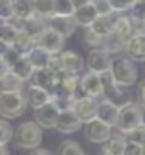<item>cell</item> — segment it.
I'll return each instance as SVG.
<instances>
[{"instance_id": "cell-1", "label": "cell", "mask_w": 145, "mask_h": 155, "mask_svg": "<svg viewBox=\"0 0 145 155\" xmlns=\"http://www.w3.org/2000/svg\"><path fill=\"white\" fill-rule=\"evenodd\" d=\"M135 34V29H133V22L130 15H116V21H114V28L113 32L109 34L108 38H104V45L103 48L108 50L111 55L113 53H120V51H125V46L130 41V38Z\"/></svg>"}, {"instance_id": "cell-2", "label": "cell", "mask_w": 145, "mask_h": 155, "mask_svg": "<svg viewBox=\"0 0 145 155\" xmlns=\"http://www.w3.org/2000/svg\"><path fill=\"white\" fill-rule=\"evenodd\" d=\"M43 141V128L36 121H26L15 128L14 143L24 150H36Z\"/></svg>"}, {"instance_id": "cell-3", "label": "cell", "mask_w": 145, "mask_h": 155, "mask_svg": "<svg viewBox=\"0 0 145 155\" xmlns=\"http://www.w3.org/2000/svg\"><path fill=\"white\" fill-rule=\"evenodd\" d=\"M111 75L116 80V84L121 87H130L137 82L138 78V70H137L133 60L128 56H114L113 58V67H111Z\"/></svg>"}, {"instance_id": "cell-4", "label": "cell", "mask_w": 145, "mask_h": 155, "mask_svg": "<svg viewBox=\"0 0 145 155\" xmlns=\"http://www.w3.org/2000/svg\"><path fill=\"white\" fill-rule=\"evenodd\" d=\"M27 101L22 92H2L0 94V114L5 119L19 118L26 113Z\"/></svg>"}, {"instance_id": "cell-5", "label": "cell", "mask_w": 145, "mask_h": 155, "mask_svg": "<svg viewBox=\"0 0 145 155\" xmlns=\"http://www.w3.org/2000/svg\"><path fill=\"white\" fill-rule=\"evenodd\" d=\"M142 109L143 106L137 104V102H132V104L125 106L120 109V116H118V123H116V128L118 131L123 133V135H130L133 130L142 124Z\"/></svg>"}, {"instance_id": "cell-6", "label": "cell", "mask_w": 145, "mask_h": 155, "mask_svg": "<svg viewBox=\"0 0 145 155\" xmlns=\"http://www.w3.org/2000/svg\"><path fill=\"white\" fill-rule=\"evenodd\" d=\"M101 78H103V87H104V99H108L109 102H113L114 106H118L120 109L128 104H132V96L121 85L116 84V80L113 78L111 72L101 75Z\"/></svg>"}, {"instance_id": "cell-7", "label": "cell", "mask_w": 145, "mask_h": 155, "mask_svg": "<svg viewBox=\"0 0 145 155\" xmlns=\"http://www.w3.org/2000/svg\"><path fill=\"white\" fill-rule=\"evenodd\" d=\"M104 97V87H103V78L97 73L87 72L80 75L79 80V87H77V99L79 97Z\"/></svg>"}, {"instance_id": "cell-8", "label": "cell", "mask_w": 145, "mask_h": 155, "mask_svg": "<svg viewBox=\"0 0 145 155\" xmlns=\"http://www.w3.org/2000/svg\"><path fill=\"white\" fill-rule=\"evenodd\" d=\"M86 63H87L89 72L97 73V75H104V73L111 72L113 58H111V53L108 50H104L103 46L101 48H91Z\"/></svg>"}, {"instance_id": "cell-9", "label": "cell", "mask_w": 145, "mask_h": 155, "mask_svg": "<svg viewBox=\"0 0 145 155\" xmlns=\"http://www.w3.org/2000/svg\"><path fill=\"white\" fill-rule=\"evenodd\" d=\"M113 137V130L101 119H92L86 124V138L92 143H108L109 138Z\"/></svg>"}, {"instance_id": "cell-10", "label": "cell", "mask_w": 145, "mask_h": 155, "mask_svg": "<svg viewBox=\"0 0 145 155\" xmlns=\"http://www.w3.org/2000/svg\"><path fill=\"white\" fill-rule=\"evenodd\" d=\"M97 109H99L97 99L87 97V96L79 97V99L75 101V104H73V111H75V114L79 116V119H80L84 124H87L89 121L97 118Z\"/></svg>"}, {"instance_id": "cell-11", "label": "cell", "mask_w": 145, "mask_h": 155, "mask_svg": "<svg viewBox=\"0 0 145 155\" xmlns=\"http://www.w3.org/2000/svg\"><path fill=\"white\" fill-rule=\"evenodd\" d=\"M60 113H62V111L58 109V106L51 101V102H48L46 106H43V107L34 111V121H36L41 128L51 130V128H56Z\"/></svg>"}, {"instance_id": "cell-12", "label": "cell", "mask_w": 145, "mask_h": 155, "mask_svg": "<svg viewBox=\"0 0 145 155\" xmlns=\"http://www.w3.org/2000/svg\"><path fill=\"white\" fill-rule=\"evenodd\" d=\"M38 46H41V48H45L48 53H51V55H60L65 46V38L62 36V34H58L56 31H53L51 28H48L45 31V34L39 38V41H38Z\"/></svg>"}, {"instance_id": "cell-13", "label": "cell", "mask_w": 145, "mask_h": 155, "mask_svg": "<svg viewBox=\"0 0 145 155\" xmlns=\"http://www.w3.org/2000/svg\"><path fill=\"white\" fill-rule=\"evenodd\" d=\"M46 22H48V28H51L53 31L62 34L65 39L72 36L79 26L73 17H65V15H53V17L46 19Z\"/></svg>"}, {"instance_id": "cell-14", "label": "cell", "mask_w": 145, "mask_h": 155, "mask_svg": "<svg viewBox=\"0 0 145 155\" xmlns=\"http://www.w3.org/2000/svg\"><path fill=\"white\" fill-rule=\"evenodd\" d=\"M26 101H27V106L36 111L39 107H43V106H46L48 102H51L53 97H51V92L46 91V89H41V87H36V85H29L26 91Z\"/></svg>"}, {"instance_id": "cell-15", "label": "cell", "mask_w": 145, "mask_h": 155, "mask_svg": "<svg viewBox=\"0 0 145 155\" xmlns=\"http://www.w3.org/2000/svg\"><path fill=\"white\" fill-rule=\"evenodd\" d=\"M80 126H82V121L79 119L75 111L68 109V111H62V113H60L58 123H56V128H55V130L60 131V133H65V135H70V133L79 131Z\"/></svg>"}, {"instance_id": "cell-16", "label": "cell", "mask_w": 145, "mask_h": 155, "mask_svg": "<svg viewBox=\"0 0 145 155\" xmlns=\"http://www.w3.org/2000/svg\"><path fill=\"white\" fill-rule=\"evenodd\" d=\"M125 55L133 61H145V34H133L125 46Z\"/></svg>"}, {"instance_id": "cell-17", "label": "cell", "mask_w": 145, "mask_h": 155, "mask_svg": "<svg viewBox=\"0 0 145 155\" xmlns=\"http://www.w3.org/2000/svg\"><path fill=\"white\" fill-rule=\"evenodd\" d=\"M21 29L26 31L27 34H29V36L38 43V41H39V38L43 36L45 31L48 29V22H46V19H43V17L32 15V17H29V19H24Z\"/></svg>"}, {"instance_id": "cell-18", "label": "cell", "mask_w": 145, "mask_h": 155, "mask_svg": "<svg viewBox=\"0 0 145 155\" xmlns=\"http://www.w3.org/2000/svg\"><path fill=\"white\" fill-rule=\"evenodd\" d=\"M118 116H120V107L114 106L113 102H109L108 99L101 101L99 102V109H97V119H101L103 123L109 124L113 128L118 123Z\"/></svg>"}, {"instance_id": "cell-19", "label": "cell", "mask_w": 145, "mask_h": 155, "mask_svg": "<svg viewBox=\"0 0 145 155\" xmlns=\"http://www.w3.org/2000/svg\"><path fill=\"white\" fill-rule=\"evenodd\" d=\"M97 17H99V10H97V7L94 4L84 5V7L75 10V14H73V19L82 28H91L92 24L97 21Z\"/></svg>"}, {"instance_id": "cell-20", "label": "cell", "mask_w": 145, "mask_h": 155, "mask_svg": "<svg viewBox=\"0 0 145 155\" xmlns=\"http://www.w3.org/2000/svg\"><path fill=\"white\" fill-rule=\"evenodd\" d=\"M56 84V75L51 72L50 68H39L34 72L31 78V85H36V87H41V89H46V91H50L55 87Z\"/></svg>"}, {"instance_id": "cell-21", "label": "cell", "mask_w": 145, "mask_h": 155, "mask_svg": "<svg viewBox=\"0 0 145 155\" xmlns=\"http://www.w3.org/2000/svg\"><path fill=\"white\" fill-rule=\"evenodd\" d=\"M60 58H62V63H63V70H68V72L73 73H82L84 60L80 58L79 53H75L72 50H65L60 53Z\"/></svg>"}, {"instance_id": "cell-22", "label": "cell", "mask_w": 145, "mask_h": 155, "mask_svg": "<svg viewBox=\"0 0 145 155\" xmlns=\"http://www.w3.org/2000/svg\"><path fill=\"white\" fill-rule=\"evenodd\" d=\"M26 56L29 58V61L32 63V67H34L36 70H39V68H48V65H50L51 56H53V55L48 53L45 48H41V46L36 45Z\"/></svg>"}, {"instance_id": "cell-23", "label": "cell", "mask_w": 145, "mask_h": 155, "mask_svg": "<svg viewBox=\"0 0 145 155\" xmlns=\"http://www.w3.org/2000/svg\"><path fill=\"white\" fill-rule=\"evenodd\" d=\"M10 72H14L19 78H22L24 82H27V80H31V78H32V75H34V72H36V68L32 67V63L29 61V58L24 55V56H21V58L17 60V63L10 68Z\"/></svg>"}, {"instance_id": "cell-24", "label": "cell", "mask_w": 145, "mask_h": 155, "mask_svg": "<svg viewBox=\"0 0 145 155\" xmlns=\"http://www.w3.org/2000/svg\"><path fill=\"white\" fill-rule=\"evenodd\" d=\"M114 21H116V15H99L97 21L92 24L91 28L94 32H97L101 38H108L114 28Z\"/></svg>"}, {"instance_id": "cell-25", "label": "cell", "mask_w": 145, "mask_h": 155, "mask_svg": "<svg viewBox=\"0 0 145 155\" xmlns=\"http://www.w3.org/2000/svg\"><path fill=\"white\" fill-rule=\"evenodd\" d=\"M0 89L2 92H22L24 80L19 78L14 72H9L7 75L0 77Z\"/></svg>"}, {"instance_id": "cell-26", "label": "cell", "mask_w": 145, "mask_h": 155, "mask_svg": "<svg viewBox=\"0 0 145 155\" xmlns=\"http://www.w3.org/2000/svg\"><path fill=\"white\" fill-rule=\"evenodd\" d=\"M12 5L15 17L21 21L36 15L34 14V0H12Z\"/></svg>"}, {"instance_id": "cell-27", "label": "cell", "mask_w": 145, "mask_h": 155, "mask_svg": "<svg viewBox=\"0 0 145 155\" xmlns=\"http://www.w3.org/2000/svg\"><path fill=\"white\" fill-rule=\"evenodd\" d=\"M126 143H128V138L126 135H113V137L109 138V141L104 145V148L108 152H111L113 155H123L125 153V148H126Z\"/></svg>"}, {"instance_id": "cell-28", "label": "cell", "mask_w": 145, "mask_h": 155, "mask_svg": "<svg viewBox=\"0 0 145 155\" xmlns=\"http://www.w3.org/2000/svg\"><path fill=\"white\" fill-rule=\"evenodd\" d=\"M36 45H38V43L34 41V39H32V38L29 36V34H27L26 31H22V29H21V31H19L17 39H15V45H14V48H15V50H17L19 53H22V55H27V53H29V51H31Z\"/></svg>"}, {"instance_id": "cell-29", "label": "cell", "mask_w": 145, "mask_h": 155, "mask_svg": "<svg viewBox=\"0 0 145 155\" xmlns=\"http://www.w3.org/2000/svg\"><path fill=\"white\" fill-rule=\"evenodd\" d=\"M34 14L43 19L53 17L55 15V0H34Z\"/></svg>"}, {"instance_id": "cell-30", "label": "cell", "mask_w": 145, "mask_h": 155, "mask_svg": "<svg viewBox=\"0 0 145 155\" xmlns=\"http://www.w3.org/2000/svg\"><path fill=\"white\" fill-rule=\"evenodd\" d=\"M58 155H84V150L75 140H63L58 147Z\"/></svg>"}, {"instance_id": "cell-31", "label": "cell", "mask_w": 145, "mask_h": 155, "mask_svg": "<svg viewBox=\"0 0 145 155\" xmlns=\"http://www.w3.org/2000/svg\"><path fill=\"white\" fill-rule=\"evenodd\" d=\"M73 14H75V5L72 0H55V15L73 17Z\"/></svg>"}, {"instance_id": "cell-32", "label": "cell", "mask_w": 145, "mask_h": 155, "mask_svg": "<svg viewBox=\"0 0 145 155\" xmlns=\"http://www.w3.org/2000/svg\"><path fill=\"white\" fill-rule=\"evenodd\" d=\"M14 133H15V130L10 126L9 121L4 118L0 121V143H2V145H7L10 140H14Z\"/></svg>"}, {"instance_id": "cell-33", "label": "cell", "mask_w": 145, "mask_h": 155, "mask_svg": "<svg viewBox=\"0 0 145 155\" xmlns=\"http://www.w3.org/2000/svg\"><path fill=\"white\" fill-rule=\"evenodd\" d=\"M84 41L91 48H101V46L104 45V38H101L97 32H94L92 28H86V31H84Z\"/></svg>"}, {"instance_id": "cell-34", "label": "cell", "mask_w": 145, "mask_h": 155, "mask_svg": "<svg viewBox=\"0 0 145 155\" xmlns=\"http://www.w3.org/2000/svg\"><path fill=\"white\" fill-rule=\"evenodd\" d=\"M21 56H24V55H22V53H19L15 48H4V53H2L0 60H2V61H5V63L12 68L14 65L17 63V60L21 58Z\"/></svg>"}, {"instance_id": "cell-35", "label": "cell", "mask_w": 145, "mask_h": 155, "mask_svg": "<svg viewBox=\"0 0 145 155\" xmlns=\"http://www.w3.org/2000/svg\"><path fill=\"white\" fill-rule=\"evenodd\" d=\"M135 2L137 0H109V4H111V7H113V10L116 14H123V12L132 10Z\"/></svg>"}, {"instance_id": "cell-36", "label": "cell", "mask_w": 145, "mask_h": 155, "mask_svg": "<svg viewBox=\"0 0 145 155\" xmlns=\"http://www.w3.org/2000/svg\"><path fill=\"white\" fill-rule=\"evenodd\" d=\"M14 17H15V14H14L12 0H2L0 2V19L2 21H12Z\"/></svg>"}, {"instance_id": "cell-37", "label": "cell", "mask_w": 145, "mask_h": 155, "mask_svg": "<svg viewBox=\"0 0 145 155\" xmlns=\"http://www.w3.org/2000/svg\"><path fill=\"white\" fill-rule=\"evenodd\" d=\"M130 17L133 21H142V22H145V0H137L135 5L130 10Z\"/></svg>"}, {"instance_id": "cell-38", "label": "cell", "mask_w": 145, "mask_h": 155, "mask_svg": "<svg viewBox=\"0 0 145 155\" xmlns=\"http://www.w3.org/2000/svg\"><path fill=\"white\" fill-rule=\"evenodd\" d=\"M126 138L130 141H135V143H138V145L143 147L145 145V126L140 124V126L137 128V130H133L130 135H126Z\"/></svg>"}, {"instance_id": "cell-39", "label": "cell", "mask_w": 145, "mask_h": 155, "mask_svg": "<svg viewBox=\"0 0 145 155\" xmlns=\"http://www.w3.org/2000/svg\"><path fill=\"white\" fill-rule=\"evenodd\" d=\"M94 5L99 10V15H114L116 14L113 10V7H111V4H109V0H94Z\"/></svg>"}, {"instance_id": "cell-40", "label": "cell", "mask_w": 145, "mask_h": 155, "mask_svg": "<svg viewBox=\"0 0 145 155\" xmlns=\"http://www.w3.org/2000/svg\"><path fill=\"white\" fill-rule=\"evenodd\" d=\"M123 155H143V147L138 145V143H135V141L128 140L126 148H125V153Z\"/></svg>"}, {"instance_id": "cell-41", "label": "cell", "mask_w": 145, "mask_h": 155, "mask_svg": "<svg viewBox=\"0 0 145 155\" xmlns=\"http://www.w3.org/2000/svg\"><path fill=\"white\" fill-rule=\"evenodd\" d=\"M48 68H50L51 72L55 73V75L63 70V63H62V58H60V55H53V56H51V61H50V65H48Z\"/></svg>"}, {"instance_id": "cell-42", "label": "cell", "mask_w": 145, "mask_h": 155, "mask_svg": "<svg viewBox=\"0 0 145 155\" xmlns=\"http://www.w3.org/2000/svg\"><path fill=\"white\" fill-rule=\"evenodd\" d=\"M73 5H75V10L84 7V5H89V4H94V0H72Z\"/></svg>"}, {"instance_id": "cell-43", "label": "cell", "mask_w": 145, "mask_h": 155, "mask_svg": "<svg viewBox=\"0 0 145 155\" xmlns=\"http://www.w3.org/2000/svg\"><path fill=\"white\" fill-rule=\"evenodd\" d=\"M29 155H51V153L48 150H43V148H36V150H32Z\"/></svg>"}, {"instance_id": "cell-44", "label": "cell", "mask_w": 145, "mask_h": 155, "mask_svg": "<svg viewBox=\"0 0 145 155\" xmlns=\"http://www.w3.org/2000/svg\"><path fill=\"white\" fill-rule=\"evenodd\" d=\"M140 101H142V104L145 106V82L142 84V87H140Z\"/></svg>"}, {"instance_id": "cell-45", "label": "cell", "mask_w": 145, "mask_h": 155, "mask_svg": "<svg viewBox=\"0 0 145 155\" xmlns=\"http://www.w3.org/2000/svg\"><path fill=\"white\" fill-rule=\"evenodd\" d=\"M99 155H113V153H111V152H108V150L104 148V147H103V150L99 152Z\"/></svg>"}, {"instance_id": "cell-46", "label": "cell", "mask_w": 145, "mask_h": 155, "mask_svg": "<svg viewBox=\"0 0 145 155\" xmlns=\"http://www.w3.org/2000/svg\"><path fill=\"white\" fill-rule=\"evenodd\" d=\"M143 106V104H142ZM142 124L145 126V106H143V109H142Z\"/></svg>"}, {"instance_id": "cell-47", "label": "cell", "mask_w": 145, "mask_h": 155, "mask_svg": "<svg viewBox=\"0 0 145 155\" xmlns=\"http://www.w3.org/2000/svg\"><path fill=\"white\" fill-rule=\"evenodd\" d=\"M0 150H2V155H9V152H7V145H2Z\"/></svg>"}, {"instance_id": "cell-48", "label": "cell", "mask_w": 145, "mask_h": 155, "mask_svg": "<svg viewBox=\"0 0 145 155\" xmlns=\"http://www.w3.org/2000/svg\"><path fill=\"white\" fill-rule=\"evenodd\" d=\"M143 155H145V145H143Z\"/></svg>"}]
</instances>
